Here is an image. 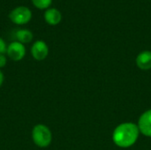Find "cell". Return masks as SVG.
<instances>
[{
	"instance_id": "6da1fadb",
	"label": "cell",
	"mask_w": 151,
	"mask_h": 150,
	"mask_svg": "<svg viewBox=\"0 0 151 150\" xmlns=\"http://www.w3.org/2000/svg\"><path fill=\"white\" fill-rule=\"evenodd\" d=\"M139 127L134 123H123L118 126L112 134L113 142L119 148L133 146L139 137Z\"/></svg>"
},
{
	"instance_id": "7a4b0ae2",
	"label": "cell",
	"mask_w": 151,
	"mask_h": 150,
	"mask_svg": "<svg viewBox=\"0 0 151 150\" xmlns=\"http://www.w3.org/2000/svg\"><path fill=\"white\" fill-rule=\"evenodd\" d=\"M31 137L35 145L42 149L49 147L52 141L51 131L47 126L43 124H37L33 127Z\"/></svg>"
},
{
	"instance_id": "3957f363",
	"label": "cell",
	"mask_w": 151,
	"mask_h": 150,
	"mask_svg": "<svg viewBox=\"0 0 151 150\" xmlns=\"http://www.w3.org/2000/svg\"><path fill=\"white\" fill-rule=\"evenodd\" d=\"M9 19L15 25H25L31 20L32 11L27 6H18L10 11Z\"/></svg>"
},
{
	"instance_id": "ba28073f",
	"label": "cell",
	"mask_w": 151,
	"mask_h": 150,
	"mask_svg": "<svg viewBox=\"0 0 151 150\" xmlns=\"http://www.w3.org/2000/svg\"><path fill=\"white\" fill-rule=\"evenodd\" d=\"M136 65L140 69L144 71L151 69V51H142L136 57Z\"/></svg>"
},
{
	"instance_id": "277c9868",
	"label": "cell",
	"mask_w": 151,
	"mask_h": 150,
	"mask_svg": "<svg viewBox=\"0 0 151 150\" xmlns=\"http://www.w3.org/2000/svg\"><path fill=\"white\" fill-rule=\"evenodd\" d=\"M6 54L12 61H20L26 56V47L19 42L14 41L8 45Z\"/></svg>"
},
{
	"instance_id": "8992f818",
	"label": "cell",
	"mask_w": 151,
	"mask_h": 150,
	"mask_svg": "<svg viewBox=\"0 0 151 150\" xmlns=\"http://www.w3.org/2000/svg\"><path fill=\"white\" fill-rule=\"evenodd\" d=\"M138 127L142 134L147 137H151V110L142 114L139 118Z\"/></svg>"
},
{
	"instance_id": "7c38bea8",
	"label": "cell",
	"mask_w": 151,
	"mask_h": 150,
	"mask_svg": "<svg viewBox=\"0 0 151 150\" xmlns=\"http://www.w3.org/2000/svg\"><path fill=\"white\" fill-rule=\"evenodd\" d=\"M6 63H7V58H6L5 55L0 54V69L4 67L6 65Z\"/></svg>"
},
{
	"instance_id": "8fae6325",
	"label": "cell",
	"mask_w": 151,
	"mask_h": 150,
	"mask_svg": "<svg viewBox=\"0 0 151 150\" xmlns=\"http://www.w3.org/2000/svg\"><path fill=\"white\" fill-rule=\"evenodd\" d=\"M7 47H8V45L6 44L4 40L0 37V54H4V55L6 54Z\"/></svg>"
},
{
	"instance_id": "52a82bcc",
	"label": "cell",
	"mask_w": 151,
	"mask_h": 150,
	"mask_svg": "<svg viewBox=\"0 0 151 150\" xmlns=\"http://www.w3.org/2000/svg\"><path fill=\"white\" fill-rule=\"evenodd\" d=\"M43 17L46 23L50 26H56L59 24L62 19V14L57 8H49L45 10Z\"/></svg>"
},
{
	"instance_id": "4fadbf2b",
	"label": "cell",
	"mask_w": 151,
	"mask_h": 150,
	"mask_svg": "<svg viewBox=\"0 0 151 150\" xmlns=\"http://www.w3.org/2000/svg\"><path fill=\"white\" fill-rule=\"evenodd\" d=\"M4 73L1 72V70H0V88H1V86L3 85V83H4Z\"/></svg>"
},
{
	"instance_id": "9c48e42d",
	"label": "cell",
	"mask_w": 151,
	"mask_h": 150,
	"mask_svg": "<svg viewBox=\"0 0 151 150\" xmlns=\"http://www.w3.org/2000/svg\"><path fill=\"white\" fill-rule=\"evenodd\" d=\"M15 38L17 42L25 44V43H29L33 41L34 34L30 30L26 28H21V29H18L15 32Z\"/></svg>"
},
{
	"instance_id": "30bf717a",
	"label": "cell",
	"mask_w": 151,
	"mask_h": 150,
	"mask_svg": "<svg viewBox=\"0 0 151 150\" xmlns=\"http://www.w3.org/2000/svg\"><path fill=\"white\" fill-rule=\"evenodd\" d=\"M35 7L40 10H47L50 8L52 0H31Z\"/></svg>"
},
{
	"instance_id": "5b68a950",
	"label": "cell",
	"mask_w": 151,
	"mask_h": 150,
	"mask_svg": "<svg viewBox=\"0 0 151 150\" xmlns=\"http://www.w3.org/2000/svg\"><path fill=\"white\" fill-rule=\"evenodd\" d=\"M31 55L37 61L44 60L49 55V47L44 41L37 40L31 47Z\"/></svg>"
}]
</instances>
